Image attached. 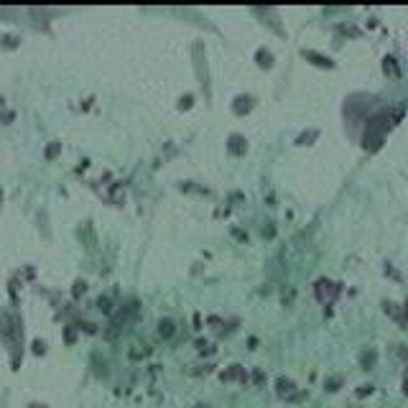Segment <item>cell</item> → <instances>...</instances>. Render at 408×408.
<instances>
[{
    "mask_svg": "<svg viewBox=\"0 0 408 408\" xmlns=\"http://www.w3.org/2000/svg\"><path fill=\"white\" fill-rule=\"evenodd\" d=\"M74 340H77V332L72 329V326H66V329H64V342H66V344H72Z\"/></svg>",
    "mask_w": 408,
    "mask_h": 408,
    "instance_id": "cell-5",
    "label": "cell"
},
{
    "mask_svg": "<svg viewBox=\"0 0 408 408\" xmlns=\"http://www.w3.org/2000/svg\"><path fill=\"white\" fill-rule=\"evenodd\" d=\"M230 143H232L230 148H232L235 153H243V151H245V146H243V138H240V135H232V141H230Z\"/></svg>",
    "mask_w": 408,
    "mask_h": 408,
    "instance_id": "cell-1",
    "label": "cell"
},
{
    "mask_svg": "<svg viewBox=\"0 0 408 408\" xmlns=\"http://www.w3.org/2000/svg\"><path fill=\"white\" fill-rule=\"evenodd\" d=\"M33 352H36V355H44V352H46L44 340H36V342H33Z\"/></svg>",
    "mask_w": 408,
    "mask_h": 408,
    "instance_id": "cell-6",
    "label": "cell"
},
{
    "mask_svg": "<svg viewBox=\"0 0 408 408\" xmlns=\"http://www.w3.org/2000/svg\"><path fill=\"white\" fill-rule=\"evenodd\" d=\"M161 334H163V337H171V334H174V322H166V319H163V322H161Z\"/></svg>",
    "mask_w": 408,
    "mask_h": 408,
    "instance_id": "cell-3",
    "label": "cell"
},
{
    "mask_svg": "<svg viewBox=\"0 0 408 408\" xmlns=\"http://www.w3.org/2000/svg\"><path fill=\"white\" fill-rule=\"evenodd\" d=\"M0 196H3V192H0Z\"/></svg>",
    "mask_w": 408,
    "mask_h": 408,
    "instance_id": "cell-9",
    "label": "cell"
},
{
    "mask_svg": "<svg viewBox=\"0 0 408 408\" xmlns=\"http://www.w3.org/2000/svg\"><path fill=\"white\" fill-rule=\"evenodd\" d=\"M59 151H62V146H59V143H49V148H46V158H56Z\"/></svg>",
    "mask_w": 408,
    "mask_h": 408,
    "instance_id": "cell-2",
    "label": "cell"
},
{
    "mask_svg": "<svg viewBox=\"0 0 408 408\" xmlns=\"http://www.w3.org/2000/svg\"><path fill=\"white\" fill-rule=\"evenodd\" d=\"M31 408H46V406H38V403H36V406H31Z\"/></svg>",
    "mask_w": 408,
    "mask_h": 408,
    "instance_id": "cell-8",
    "label": "cell"
},
{
    "mask_svg": "<svg viewBox=\"0 0 408 408\" xmlns=\"http://www.w3.org/2000/svg\"><path fill=\"white\" fill-rule=\"evenodd\" d=\"M97 304H99V309H102L105 314H107V311H113V301H110V298H107V296H102V298H99Z\"/></svg>",
    "mask_w": 408,
    "mask_h": 408,
    "instance_id": "cell-4",
    "label": "cell"
},
{
    "mask_svg": "<svg viewBox=\"0 0 408 408\" xmlns=\"http://www.w3.org/2000/svg\"><path fill=\"white\" fill-rule=\"evenodd\" d=\"M84 286H87L84 281H77V283H74V296H82V294H84Z\"/></svg>",
    "mask_w": 408,
    "mask_h": 408,
    "instance_id": "cell-7",
    "label": "cell"
}]
</instances>
